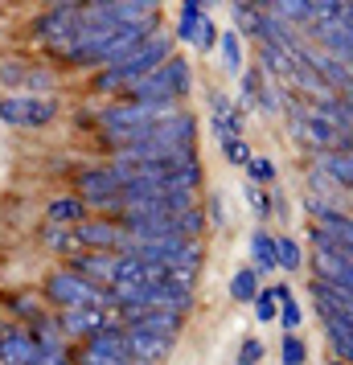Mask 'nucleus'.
I'll return each instance as SVG.
<instances>
[{"label": "nucleus", "mask_w": 353, "mask_h": 365, "mask_svg": "<svg viewBox=\"0 0 353 365\" xmlns=\"http://www.w3.org/2000/svg\"><path fill=\"white\" fill-rule=\"evenodd\" d=\"M308 242H312V250L304 255V263L312 271V279L333 283L341 292H353V250L337 247V238H329L317 226H308Z\"/></svg>", "instance_id": "nucleus-2"}, {"label": "nucleus", "mask_w": 353, "mask_h": 365, "mask_svg": "<svg viewBox=\"0 0 353 365\" xmlns=\"http://www.w3.org/2000/svg\"><path fill=\"white\" fill-rule=\"evenodd\" d=\"M259 361H263V341L247 336V341H242V349H238V365H259Z\"/></svg>", "instance_id": "nucleus-37"}, {"label": "nucleus", "mask_w": 353, "mask_h": 365, "mask_svg": "<svg viewBox=\"0 0 353 365\" xmlns=\"http://www.w3.org/2000/svg\"><path fill=\"white\" fill-rule=\"evenodd\" d=\"M304 214L312 217L308 226H317V230H324L329 238H337V247L353 250V222H349V210H345V205L304 193Z\"/></svg>", "instance_id": "nucleus-8"}, {"label": "nucleus", "mask_w": 353, "mask_h": 365, "mask_svg": "<svg viewBox=\"0 0 353 365\" xmlns=\"http://www.w3.org/2000/svg\"><path fill=\"white\" fill-rule=\"evenodd\" d=\"M259 287H263V279L255 275L251 267H238L235 275H230V299H238V304H251L259 296Z\"/></svg>", "instance_id": "nucleus-27"}, {"label": "nucleus", "mask_w": 353, "mask_h": 365, "mask_svg": "<svg viewBox=\"0 0 353 365\" xmlns=\"http://www.w3.org/2000/svg\"><path fill=\"white\" fill-rule=\"evenodd\" d=\"M304 34L312 37L308 46L324 50L329 58L345 62V66L353 62V9L345 4V0H341V9H337L333 17H312Z\"/></svg>", "instance_id": "nucleus-4"}, {"label": "nucleus", "mask_w": 353, "mask_h": 365, "mask_svg": "<svg viewBox=\"0 0 353 365\" xmlns=\"http://www.w3.org/2000/svg\"><path fill=\"white\" fill-rule=\"evenodd\" d=\"M205 214V226H214V230H226V201H222V193H210L202 205Z\"/></svg>", "instance_id": "nucleus-34"}, {"label": "nucleus", "mask_w": 353, "mask_h": 365, "mask_svg": "<svg viewBox=\"0 0 353 365\" xmlns=\"http://www.w3.org/2000/svg\"><path fill=\"white\" fill-rule=\"evenodd\" d=\"M275 267H280V271H287V275L304 271V247H300V238H292V234H275Z\"/></svg>", "instance_id": "nucleus-24"}, {"label": "nucleus", "mask_w": 353, "mask_h": 365, "mask_svg": "<svg viewBox=\"0 0 353 365\" xmlns=\"http://www.w3.org/2000/svg\"><path fill=\"white\" fill-rule=\"evenodd\" d=\"M242 193H247V205L255 210V217L263 222V217H271L267 214V189H255V185H242Z\"/></svg>", "instance_id": "nucleus-36"}, {"label": "nucleus", "mask_w": 353, "mask_h": 365, "mask_svg": "<svg viewBox=\"0 0 353 365\" xmlns=\"http://www.w3.org/2000/svg\"><path fill=\"white\" fill-rule=\"evenodd\" d=\"M41 296L50 299L53 308H103V312H111V296H107V287H95V283H86L83 275H74L70 267L62 271H53L46 275L41 283Z\"/></svg>", "instance_id": "nucleus-3"}, {"label": "nucleus", "mask_w": 353, "mask_h": 365, "mask_svg": "<svg viewBox=\"0 0 353 365\" xmlns=\"http://www.w3.org/2000/svg\"><path fill=\"white\" fill-rule=\"evenodd\" d=\"M205 115H210V132L218 135V140H230V135H242V128H247V115L235 107V99L226 95V91H205Z\"/></svg>", "instance_id": "nucleus-11"}, {"label": "nucleus", "mask_w": 353, "mask_h": 365, "mask_svg": "<svg viewBox=\"0 0 353 365\" xmlns=\"http://www.w3.org/2000/svg\"><path fill=\"white\" fill-rule=\"evenodd\" d=\"M235 365H238V361H235Z\"/></svg>", "instance_id": "nucleus-40"}, {"label": "nucleus", "mask_w": 353, "mask_h": 365, "mask_svg": "<svg viewBox=\"0 0 353 365\" xmlns=\"http://www.w3.org/2000/svg\"><path fill=\"white\" fill-rule=\"evenodd\" d=\"M230 17H235V34L242 37V41H247V37H259V4H247V0H242V4H230Z\"/></svg>", "instance_id": "nucleus-28"}, {"label": "nucleus", "mask_w": 353, "mask_h": 365, "mask_svg": "<svg viewBox=\"0 0 353 365\" xmlns=\"http://www.w3.org/2000/svg\"><path fill=\"white\" fill-rule=\"evenodd\" d=\"M41 242H46L53 255H66V259H74V255H78L74 230H62V226H41Z\"/></svg>", "instance_id": "nucleus-29"}, {"label": "nucleus", "mask_w": 353, "mask_h": 365, "mask_svg": "<svg viewBox=\"0 0 353 365\" xmlns=\"http://www.w3.org/2000/svg\"><path fill=\"white\" fill-rule=\"evenodd\" d=\"M308 165H317L324 177H333L345 193H349V185H353V152H337V148H329V152H317Z\"/></svg>", "instance_id": "nucleus-16"}, {"label": "nucleus", "mask_w": 353, "mask_h": 365, "mask_svg": "<svg viewBox=\"0 0 353 365\" xmlns=\"http://www.w3.org/2000/svg\"><path fill=\"white\" fill-rule=\"evenodd\" d=\"M271 296H275V304H280V324H284V332H300V324H304V304L296 296H292V287L287 283H275L271 287Z\"/></svg>", "instance_id": "nucleus-21"}, {"label": "nucleus", "mask_w": 353, "mask_h": 365, "mask_svg": "<svg viewBox=\"0 0 353 365\" xmlns=\"http://www.w3.org/2000/svg\"><path fill=\"white\" fill-rule=\"evenodd\" d=\"M78 25H83V4H50V9H41V13H37L34 34L41 37V46L58 58V53L74 41Z\"/></svg>", "instance_id": "nucleus-5"}, {"label": "nucleus", "mask_w": 353, "mask_h": 365, "mask_svg": "<svg viewBox=\"0 0 353 365\" xmlns=\"http://www.w3.org/2000/svg\"><path fill=\"white\" fill-rule=\"evenodd\" d=\"M173 46H177L173 34H168V29H156V34L144 37L123 62H116V66H107V70H95L91 91H95V95H116L119 99V91H123L128 83H135V78H144V74L165 66L168 58H173Z\"/></svg>", "instance_id": "nucleus-1"}, {"label": "nucleus", "mask_w": 353, "mask_h": 365, "mask_svg": "<svg viewBox=\"0 0 353 365\" xmlns=\"http://www.w3.org/2000/svg\"><path fill=\"white\" fill-rule=\"evenodd\" d=\"M329 365H349V361H333V357H329Z\"/></svg>", "instance_id": "nucleus-39"}, {"label": "nucleus", "mask_w": 353, "mask_h": 365, "mask_svg": "<svg viewBox=\"0 0 353 365\" xmlns=\"http://www.w3.org/2000/svg\"><path fill=\"white\" fill-rule=\"evenodd\" d=\"M242 173H247V185H255V189H271V185H280V168H275V160L263 156V152H255Z\"/></svg>", "instance_id": "nucleus-25"}, {"label": "nucleus", "mask_w": 353, "mask_h": 365, "mask_svg": "<svg viewBox=\"0 0 353 365\" xmlns=\"http://www.w3.org/2000/svg\"><path fill=\"white\" fill-rule=\"evenodd\" d=\"M173 345H177V341L152 336V332L123 329V349H128V361L132 365H165L168 357H173Z\"/></svg>", "instance_id": "nucleus-12"}, {"label": "nucleus", "mask_w": 353, "mask_h": 365, "mask_svg": "<svg viewBox=\"0 0 353 365\" xmlns=\"http://www.w3.org/2000/svg\"><path fill=\"white\" fill-rule=\"evenodd\" d=\"M29 62H0V86H21Z\"/></svg>", "instance_id": "nucleus-38"}, {"label": "nucleus", "mask_w": 353, "mask_h": 365, "mask_svg": "<svg viewBox=\"0 0 353 365\" xmlns=\"http://www.w3.org/2000/svg\"><path fill=\"white\" fill-rule=\"evenodd\" d=\"M34 357V336L25 332V324L9 320L0 324V365H29Z\"/></svg>", "instance_id": "nucleus-14"}, {"label": "nucleus", "mask_w": 353, "mask_h": 365, "mask_svg": "<svg viewBox=\"0 0 353 365\" xmlns=\"http://www.w3.org/2000/svg\"><path fill=\"white\" fill-rule=\"evenodd\" d=\"M308 299L317 308L320 320H333V316H353V292H341L333 283L308 279Z\"/></svg>", "instance_id": "nucleus-13"}, {"label": "nucleus", "mask_w": 353, "mask_h": 365, "mask_svg": "<svg viewBox=\"0 0 353 365\" xmlns=\"http://www.w3.org/2000/svg\"><path fill=\"white\" fill-rule=\"evenodd\" d=\"M296 62H304V66L317 74L320 83L329 86L333 95H349V86H353V70L345 66V62H337V58H329L324 50H317V46H308L304 41L300 53H296Z\"/></svg>", "instance_id": "nucleus-9"}, {"label": "nucleus", "mask_w": 353, "mask_h": 365, "mask_svg": "<svg viewBox=\"0 0 353 365\" xmlns=\"http://www.w3.org/2000/svg\"><path fill=\"white\" fill-rule=\"evenodd\" d=\"M83 217H91V210H86V205L74 197V193H62V197H53L50 205H46V226H62V230H74Z\"/></svg>", "instance_id": "nucleus-15"}, {"label": "nucleus", "mask_w": 353, "mask_h": 365, "mask_svg": "<svg viewBox=\"0 0 353 365\" xmlns=\"http://www.w3.org/2000/svg\"><path fill=\"white\" fill-rule=\"evenodd\" d=\"M58 119V99H41V95H0V123L21 128V132H37L50 128Z\"/></svg>", "instance_id": "nucleus-6"}, {"label": "nucleus", "mask_w": 353, "mask_h": 365, "mask_svg": "<svg viewBox=\"0 0 353 365\" xmlns=\"http://www.w3.org/2000/svg\"><path fill=\"white\" fill-rule=\"evenodd\" d=\"M74 242H78V250L128 255V250H132V234L123 230L116 217H83V222L74 226Z\"/></svg>", "instance_id": "nucleus-7"}, {"label": "nucleus", "mask_w": 353, "mask_h": 365, "mask_svg": "<svg viewBox=\"0 0 353 365\" xmlns=\"http://www.w3.org/2000/svg\"><path fill=\"white\" fill-rule=\"evenodd\" d=\"M9 308H13V316H17L21 324H29V320H37V316H41V299H37V296H17Z\"/></svg>", "instance_id": "nucleus-35"}, {"label": "nucleus", "mask_w": 353, "mask_h": 365, "mask_svg": "<svg viewBox=\"0 0 353 365\" xmlns=\"http://www.w3.org/2000/svg\"><path fill=\"white\" fill-rule=\"evenodd\" d=\"M214 50L222 53V70H226V74H235V78H238V74L247 70V41H242L235 29L218 34V46H214Z\"/></svg>", "instance_id": "nucleus-20"}, {"label": "nucleus", "mask_w": 353, "mask_h": 365, "mask_svg": "<svg viewBox=\"0 0 353 365\" xmlns=\"http://www.w3.org/2000/svg\"><path fill=\"white\" fill-rule=\"evenodd\" d=\"M280 365H308V345L300 332H284L280 341Z\"/></svg>", "instance_id": "nucleus-31"}, {"label": "nucleus", "mask_w": 353, "mask_h": 365, "mask_svg": "<svg viewBox=\"0 0 353 365\" xmlns=\"http://www.w3.org/2000/svg\"><path fill=\"white\" fill-rule=\"evenodd\" d=\"M111 320L116 316L103 312V308H66V312H58V329H62V336H66L70 345H83L95 332L107 329Z\"/></svg>", "instance_id": "nucleus-10"}, {"label": "nucleus", "mask_w": 353, "mask_h": 365, "mask_svg": "<svg viewBox=\"0 0 353 365\" xmlns=\"http://www.w3.org/2000/svg\"><path fill=\"white\" fill-rule=\"evenodd\" d=\"M324 336H329L333 361H349V353H353V316H333V320H324Z\"/></svg>", "instance_id": "nucleus-19"}, {"label": "nucleus", "mask_w": 353, "mask_h": 365, "mask_svg": "<svg viewBox=\"0 0 353 365\" xmlns=\"http://www.w3.org/2000/svg\"><path fill=\"white\" fill-rule=\"evenodd\" d=\"M251 271L259 279H267V275L280 271V267H275V234L263 230V226L251 234Z\"/></svg>", "instance_id": "nucleus-17"}, {"label": "nucleus", "mask_w": 353, "mask_h": 365, "mask_svg": "<svg viewBox=\"0 0 353 365\" xmlns=\"http://www.w3.org/2000/svg\"><path fill=\"white\" fill-rule=\"evenodd\" d=\"M218 46V25H214V17L205 13L198 25H193V34H189V50H198V53H210Z\"/></svg>", "instance_id": "nucleus-30"}, {"label": "nucleus", "mask_w": 353, "mask_h": 365, "mask_svg": "<svg viewBox=\"0 0 353 365\" xmlns=\"http://www.w3.org/2000/svg\"><path fill=\"white\" fill-rule=\"evenodd\" d=\"M210 13V4H202V0H185V4H177V25L168 29L173 34V41L177 46H189V34H193V25Z\"/></svg>", "instance_id": "nucleus-23"}, {"label": "nucleus", "mask_w": 353, "mask_h": 365, "mask_svg": "<svg viewBox=\"0 0 353 365\" xmlns=\"http://www.w3.org/2000/svg\"><path fill=\"white\" fill-rule=\"evenodd\" d=\"M251 304H255V320H259V324H271V320L280 316V304L271 296V287H259V296H255Z\"/></svg>", "instance_id": "nucleus-33"}, {"label": "nucleus", "mask_w": 353, "mask_h": 365, "mask_svg": "<svg viewBox=\"0 0 353 365\" xmlns=\"http://www.w3.org/2000/svg\"><path fill=\"white\" fill-rule=\"evenodd\" d=\"M218 144H222V156H226L230 165H238V168H247V160L255 156L251 144H247V135H230V140H218Z\"/></svg>", "instance_id": "nucleus-32"}, {"label": "nucleus", "mask_w": 353, "mask_h": 365, "mask_svg": "<svg viewBox=\"0 0 353 365\" xmlns=\"http://www.w3.org/2000/svg\"><path fill=\"white\" fill-rule=\"evenodd\" d=\"M263 13H271L275 21H284L287 29H308V21H312V0H271L263 4Z\"/></svg>", "instance_id": "nucleus-18"}, {"label": "nucleus", "mask_w": 353, "mask_h": 365, "mask_svg": "<svg viewBox=\"0 0 353 365\" xmlns=\"http://www.w3.org/2000/svg\"><path fill=\"white\" fill-rule=\"evenodd\" d=\"M160 70H165V78H168V86H173V99L177 103L185 99V95H193V66H189V58L173 53Z\"/></svg>", "instance_id": "nucleus-22"}, {"label": "nucleus", "mask_w": 353, "mask_h": 365, "mask_svg": "<svg viewBox=\"0 0 353 365\" xmlns=\"http://www.w3.org/2000/svg\"><path fill=\"white\" fill-rule=\"evenodd\" d=\"M25 95H41V99H53V86H58V74L50 66H25Z\"/></svg>", "instance_id": "nucleus-26"}]
</instances>
